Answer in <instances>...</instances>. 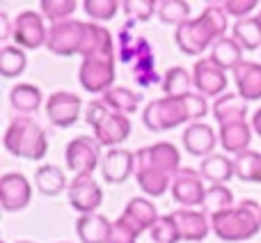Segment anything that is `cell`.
I'll use <instances>...</instances> for the list:
<instances>
[{
  "label": "cell",
  "mask_w": 261,
  "mask_h": 243,
  "mask_svg": "<svg viewBox=\"0 0 261 243\" xmlns=\"http://www.w3.org/2000/svg\"><path fill=\"white\" fill-rule=\"evenodd\" d=\"M227 30H229V16H227L225 7L220 3H208L199 16L174 28L176 48L186 55L197 58L206 48H211L218 39L227 37Z\"/></svg>",
  "instance_id": "6da1fadb"
},
{
  "label": "cell",
  "mask_w": 261,
  "mask_h": 243,
  "mask_svg": "<svg viewBox=\"0 0 261 243\" xmlns=\"http://www.w3.org/2000/svg\"><path fill=\"white\" fill-rule=\"evenodd\" d=\"M208 218H211V232L227 243L250 241L261 232V204L257 200H241L236 207L213 213Z\"/></svg>",
  "instance_id": "7a4b0ae2"
},
{
  "label": "cell",
  "mask_w": 261,
  "mask_h": 243,
  "mask_svg": "<svg viewBox=\"0 0 261 243\" xmlns=\"http://www.w3.org/2000/svg\"><path fill=\"white\" fill-rule=\"evenodd\" d=\"M5 149L16 158L25 161H41L48 152V135L35 121V117L16 115L5 129Z\"/></svg>",
  "instance_id": "3957f363"
},
{
  "label": "cell",
  "mask_w": 261,
  "mask_h": 243,
  "mask_svg": "<svg viewBox=\"0 0 261 243\" xmlns=\"http://www.w3.org/2000/svg\"><path fill=\"white\" fill-rule=\"evenodd\" d=\"M186 121L193 124L186 96H161V99L149 101L147 108L142 110V124L153 133L172 131Z\"/></svg>",
  "instance_id": "277c9868"
},
{
  "label": "cell",
  "mask_w": 261,
  "mask_h": 243,
  "mask_svg": "<svg viewBox=\"0 0 261 243\" xmlns=\"http://www.w3.org/2000/svg\"><path fill=\"white\" fill-rule=\"evenodd\" d=\"M101 144L94 135H78L64 147V163L76 175H94L101 167Z\"/></svg>",
  "instance_id": "5b68a950"
},
{
  "label": "cell",
  "mask_w": 261,
  "mask_h": 243,
  "mask_svg": "<svg viewBox=\"0 0 261 243\" xmlns=\"http://www.w3.org/2000/svg\"><path fill=\"white\" fill-rule=\"evenodd\" d=\"M83 35H85V21L69 18V21H62V23H53V26L48 28L46 48L53 55H60V58L81 55Z\"/></svg>",
  "instance_id": "8992f818"
},
{
  "label": "cell",
  "mask_w": 261,
  "mask_h": 243,
  "mask_svg": "<svg viewBox=\"0 0 261 243\" xmlns=\"http://www.w3.org/2000/svg\"><path fill=\"white\" fill-rule=\"evenodd\" d=\"M14 46L23 51H37L46 46L48 39V28H46V18L41 12L35 9H25L14 18Z\"/></svg>",
  "instance_id": "52a82bcc"
},
{
  "label": "cell",
  "mask_w": 261,
  "mask_h": 243,
  "mask_svg": "<svg viewBox=\"0 0 261 243\" xmlns=\"http://www.w3.org/2000/svg\"><path fill=\"white\" fill-rule=\"evenodd\" d=\"M67 195L71 209L78 211L81 216L99 213V207L103 204V188L94 179V175H76L69 181Z\"/></svg>",
  "instance_id": "ba28073f"
},
{
  "label": "cell",
  "mask_w": 261,
  "mask_h": 243,
  "mask_svg": "<svg viewBox=\"0 0 261 243\" xmlns=\"http://www.w3.org/2000/svg\"><path fill=\"white\" fill-rule=\"evenodd\" d=\"M172 198L176 204L184 209L202 207L204 198H206V186H204V177L195 167H181L172 179Z\"/></svg>",
  "instance_id": "9c48e42d"
},
{
  "label": "cell",
  "mask_w": 261,
  "mask_h": 243,
  "mask_svg": "<svg viewBox=\"0 0 261 243\" xmlns=\"http://www.w3.org/2000/svg\"><path fill=\"white\" fill-rule=\"evenodd\" d=\"M78 81L85 92L103 96L115 87V60H83L78 69Z\"/></svg>",
  "instance_id": "30bf717a"
},
{
  "label": "cell",
  "mask_w": 261,
  "mask_h": 243,
  "mask_svg": "<svg viewBox=\"0 0 261 243\" xmlns=\"http://www.w3.org/2000/svg\"><path fill=\"white\" fill-rule=\"evenodd\" d=\"M46 115H48L50 124L58 126V129H69L78 121V117L83 113V99L73 92L60 90L46 99Z\"/></svg>",
  "instance_id": "8fae6325"
},
{
  "label": "cell",
  "mask_w": 261,
  "mask_h": 243,
  "mask_svg": "<svg viewBox=\"0 0 261 243\" xmlns=\"http://www.w3.org/2000/svg\"><path fill=\"white\" fill-rule=\"evenodd\" d=\"M32 200V184L21 172H7L0 177V204L7 213L23 211Z\"/></svg>",
  "instance_id": "7c38bea8"
},
{
  "label": "cell",
  "mask_w": 261,
  "mask_h": 243,
  "mask_svg": "<svg viewBox=\"0 0 261 243\" xmlns=\"http://www.w3.org/2000/svg\"><path fill=\"white\" fill-rule=\"evenodd\" d=\"M135 163H144V165H151L174 177L181 170V152L172 142L161 140V142H153L149 147H140L135 152Z\"/></svg>",
  "instance_id": "4fadbf2b"
},
{
  "label": "cell",
  "mask_w": 261,
  "mask_h": 243,
  "mask_svg": "<svg viewBox=\"0 0 261 243\" xmlns=\"http://www.w3.org/2000/svg\"><path fill=\"white\" fill-rule=\"evenodd\" d=\"M227 71H222L220 67L211 62L208 58H202L193 64V85L195 92H199L202 96H222L227 94Z\"/></svg>",
  "instance_id": "5bb4252c"
},
{
  "label": "cell",
  "mask_w": 261,
  "mask_h": 243,
  "mask_svg": "<svg viewBox=\"0 0 261 243\" xmlns=\"http://www.w3.org/2000/svg\"><path fill=\"white\" fill-rule=\"evenodd\" d=\"M81 58H94V60H115V39L110 30L101 23H87L85 21V35H83Z\"/></svg>",
  "instance_id": "9a60e30c"
},
{
  "label": "cell",
  "mask_w": 261,
  "mask_h": 243,
  "mask_svg": "<svg viewBox=\"0 0 261 243\" xmlns=\"http://www.w3.org/2000/svg\"><path fill=\"white\" fill-rule=\"evenodd\" d=\"M135 152H128L124 147L108 149L101 158V175L108 184H124L130 175H135Z\"/></svg>",
  "instance_id": "2e32d148"
},
{
  "label": "cell",
  "mask_w": 261,
  "mask_h": 243,
  "mask_svg": "<svg viewBox=\"0 0 261 243\" xmlns=\"http://www.w3.org/2000/svg\"><path fill=\"white\" fill-rule=\"evenodd\" d=\"M181 142H184V149L190 154V156L197 158H208L211 154H216V144H218V133L204 121H193L184 129L181 133Z\"/></svg>",
  "instance_id": "e0dca14e"
},
{
  "label": "cell",
  "mask_w": 261,
  "mask_h": 243,
  "mask_svg": "<svg viewBox=\"0 0 261 243\" xmlns=\"http://www.w3.org/2000/svg\"><path fill=\"white\" fill-rule=\"evenodd\" d=\"M172 216L179 225L181 241L202 243L211 232V218L202 209H176Z\"/></svg>",
  "instance_id": "ac0fdd59"
},
{
  "label": "cell",
  "mask_w": 261,
  "mask_h": 243,
  "mask_svg": "<svg viewBox=\"0 0 261 243\" xmlns=\"http://www.w3.org/2000/svg\"><path fill=\"white\" fill-rule=\"evenodd\" d=\"M130 131H133L130 117H126V115H119V113H110L108 117H106L94 129V138L99 140L101 147L117 149L119 144L128 140Z\"/></svg>",
  "instance_id": "d6986e66"
},
{
  "label": "cell",
  "mask_w": 261,
  "mask_h": 243,
  "mask_svg": "<svg viewBox=\"0 0 261 243\" xmlns=\"http://www.w3.org/2000/svg\"><path fill=\"white\" fill-rule=\"evenodd\" d=\"M211 113L216 117L218 126L236 124V121H248V101L239 96V92H227L218 96L211 106Z\"/></svg>",
  "instance_id": "ffe728a7"
},
{
  "label": "cell",
  "mask_w": 261,
  "mask_h": 243,
  "mask_svg": "<svg viewBox=\"0 0 261 243\" xmlns=\"http://www.w3.org/2000/svg\"><path fill=\"white\" fill-rule=\"evenodd\" d=\"M231 78H234V83H236L239 96H243L245 101L261 99V62L243 60V62L231 71Z\"/></svg>",
  "instance_id": "44dd1931"
},
{
  "label": "cell",
  "mask_w": 261,
  "mask_h": 243,
  "mask_svg": "<svg viewBox=\"0 0 261 243\" xmlns=\"http://www.w3.org/2000/svg\"><path fill=\"white\" fill-rule=\"evenodd\" d=\"M115 221H108L103 213H87L78 216L76 232L81 243H110Z\"/></svg>",
  "instance_id": "7402d4cb"
},
{
  "label": "cell",
  "mask_w": 261,
  "mask_h": 243,
  "mask_svg": "<svg viewBox=\"0 0 261 243\" xmlns=\"http://www.w3.org/2000/svg\"><path fill=\"white\" fill-rule=\"evenodd\" d=\"M252 133L254 131H252V124H250V121H236V124L220 126V135H218V140H220L222 152L239 156V154H243V152L250 149Z\"/></svg>",
  "instance_id": "603a6c76"
},
{
  "label": "cell",
  "mask_w": 261,
  "mask_h": 243,
  "mask_svg": "<svg viewBox=\"0 0 261 243\" xmlns=\"http://www.w3.org/2000/svg\"><path fill=\"white\" fill-rule=\"evenodd\" d=\"M172 179H174L172 175L156 170L151 165H144V163H138L135 167V181L147 193V198H161L167 190H172Z\"/></svg>",
  "instance_id": "cb8c5ba5"
},
{
  "label": "cell",
  "mask_w": 261,
  "mask_h": 243,
  "mask_svg": "<svg viewBox=\"0 0 261 243\" xmlns=\"http://www.w3.org/2000/svg\"><path fill=\"white\" fill-rule=\"evenodd\" d=\"M9 104H12V108L16 110L18 115L32 117V115L41 108V104H44V94H41V90L37 85H32V83H16V85L9 90Z\"/></svg>",
  "instance_id": "d4e9b609"
},
{
  "label": "cell",
  "mask_w": 261,
  "mask_h": 243,
  "mask_svg": "<svg viewBox=\"0 0 261 243\" xmlns=\"http://www.w3.org/2000/svg\"><path fill=\"white\" fill-rule=\"evenodd\" d=\"M197 170H199V175L204 177V181H208V184L227 186V181L236 177L234 158H231L229 154H211L208 158H204Z\"/></svg>",
  "instance_id": "484cf974"
},
{
  "label": "cell",
  "mask_w": 261,
  "mask_h": 243,
  "mask_svg": "<svg viewBox=\"0 0 261 243\" xmlns=\"http://www.w3.org/2000/svg\"><path fill=\"white\" fill-rule=\"evenodd\" d=\"M208 60H211L216 67H220L222 71H234V69L243 62V48H241V44L234 37L227 35L211 46Z\"/></svg>",
  "instance_id": "4316f807"
},
{
  "label": "cell",
  "mask_w": 261,
  "mask_h": 243,
  "mask_svg": "<svg viewBox=\"0 0 261 243\" xmlns=\"http://www.w3.org/2000/svg\"><path fill=\"white\" fill-rule=\"evenodd\" d=\"M35 186L46 198H55V195L69 190L67 175L58 165H50V163H44V165H39L35 170Z\"/></svg>",
  "instance_id": "83f0119b"
},
{
  "label": "cell",
  "mask_w": 261,
  "mask_h": 243,
  "mask_svg": "<svg viewBox=\"0 0 261 243\" xmlns=\"http://www.w3.org/2000/svg\"><path fill=\"white\" fill-rule=\"evenodd\" d=\"M101 99L108 104V108L113 110V113L126 115V117H130V115L140 108V104H142V96H140L138 92L128 90V87H122V85H115L113 90H108Z\"/></svg>",
  "instance_id": "f1b7e54d"
},
{
  "label": "cell",
  "mask_w": 261,
  "mask_h": 243,
  "mask_svg": "<svg viewBox=\"0 0 261 243\" xmlns=\"http://www.w3.org/2000/svg\"><path fill=\"white\" fill-rule=\"evenodd\" d=\"M231 37L241 44L243 51H259L261 48V16H250L243 21H236L231 26Z\"/></svg>",
  "instance_id": "f546056e"
},
{
  "label": "cell",
  "mask_w": 261,
  "mask_h": 243,
  "mask_svg": "<svg viewBox=\"0 0 261 243\" xmlns=\"http://www.w3.org/2000/svg\"><path fill=\"white\" fill-rule=\"evenodd\" d=\"M161 85H163L165 96H186V94H190V92H195L193 71H188V69H184V67H172L165 71Z\"/></svg>",
  "instance_id": "4dcf8cb0"
},
{
  "label": "cell",
  "mask_w": 261,
  "mask_h": 243,
  "mask_svg": "<svg viewBox=\"0 0 261 243\" xmlns=\"http://www.w3.org/2000/svg\"><path fill=\"white\" fill-rule=\"evenodd\" d=\"M124 213L130 216L135 223L144 227V232H151V227L158 223V209L149 198H130L124 207Z\"/></svg>",
  "instance_id": "1f68e13d"
},
{
  "label": "cell",
  "mask_w": 261,
  "mask_h": 243,
  "mask_svg": "<svg viewBox=\"0 0 261 243\" xmlns=\"http://www.w3.org/2000/svg\"><path fill=\"white\" fill-rule=\"evenodd\" d=\"M28 67V55L14 44H5L0 48V74L5 78H18Z\"/></svg>",
  "instance_id": "d6a6232c"
},
{
  "label": "cell",
  "mask_w": 261,
  "mask_h": 243,
  "mask_svg": "<svg viewBox=\"0 0 261 243\" xmlns=\"http://www.w3.org/2000/svg\"><path fill=\"white\" fill-rule=\"evenodd\" d=\"M231 207H236L234 204V193H231L227 186H222V184L206 186V198H204L202 211H206L208 216H213V213L227 211V209H231Z\"/></svg>",
  "instance_id": "836d02e7"
},
{
  "label": "cell",
  "mask_w": 261,
  "mask_h": 243,
  "mask_svg": "<svg viewBox=\"0 0 261 243\" xmlns=\"http://www.w3.org/2000/svg\"><path fill=\"white\" fill-rule=\"evenodd\" d=\"M156 16L165 26L179 28L186 21H190V3H186V0H161Z\"/></svg>",
  "instance_id": "e575fe53"
},
{
  "label": "cell",
  "mask_w": 261,
  "mask_h": 243,
  "mask_svg": "<svg viewBox=\"0 0 261 243\" xmlns=\"http://www.w3.org/2000/svg\"><path fill=\"white\" fill-rule=\"evenodd\" d=\"M76 9H78L76 0H41L39 3L41 16H44L46 21H50V26L73 18Z\"/></svg>",
  "instance_id": "d590c367"
},
{
  "label": "cell",
  "mask_w": 261,
  "mask_h": 243,
  "mask_svg": "<svg viewBox=\"0 0 261 243\" xmlns=\"http://www.w3.org/2000/svg\"><path fill=\"white\" fill-rule=\"evenodd\" d=\"M81 5H83V12L94 23L113 21V18L117 16V12L122 9L119 0H85V3H81Z\"/></svg>",
  "instance_id": "8d00e7d4"
},
{
  "label": "cell",
  "mask_w": 261,
  "mask_h": 243,
  "mask_svg": "<svg viewBox=\"0 0 261 243\" xmlns=\"http://www.w3.org/2000/svg\"><path fill=\"white\" fill-rule=\"evenodd\" d=\"M142 234H144V227L140 223H135L130 216H126V213H122L113 225L110 243H135Z\"/></svg>",
  "instance_id": "74e56055"
},
{
  "label": "cell",
  "mask_w": 261,
  "mask_h": 243,
  "mask_svg": "<svg viewBox=\"0 0 261 243\" xmlns=\"http://www.w3.org/2000/svg\"><path fill=\"white\" fill-rule=\"evenodd\" d=\"M259 156H261V152H254V149H248V152L234 156V170L241 181H252V184H257Z\"/></svg>",
  "instance_id": "f35d334b"
},
{
  "label": "cell",
  "mask_w": 261,
  "mask_h": 243,
  "mask_svg": "<svg viewBox=\"0 0 261 243\" xmlns=\"http://www.w3.org/2000/svg\"><path fill=\"white\" fill-rule=\"evenodd\" d=\"M153 243H179L181 241V232H179V225H176L174 216L167 213V216H161L158 223L151 227L149 232Z\"/></svg>",
  "instance_id": "ab89813d"
},
{
  "label": "cell",
  "mask_w": 261,
  "mask_h": 243,
  "mask_svg": "<svg viewBox=\"0 0 261 243\" xmlns=\"http://www.w3.org/2000/svg\"><path fill=\"white\" fill-rule=\"evenodd\" d=\"M122 9L130 21H149L158 14V0H124Z\"/></svg>",
  "instance_id": "60d3db41"
},
{
  "label": "cell",
  "mask_w": 261,
  "mask_h": 243,
  "mask_svg": "<svg viewBox=\"0 0 261 243\" xmlns=\"http://www.w3.org/2000/svg\"><path fill=\"white\" fill-rule=\"evenodd\" d=\"M222 7H225L227 16L236 18V21H243V18L254 16V9H257V0H222Z\"/></svg>",
  "instance_id": "b9f144b4"
},
{
  "label": "cell",
  "mask_w": 261,
  "mask_h": 243,
  "mask_svg": "<svg viewBox=\"0 0 261 243\" xmlns=\"http://www.w3.org/2000/svg\"><path fill=\"white\" fill-rule=\"evenodd\" d=\"M110 113H113V110L108 108V104H106L103 99H94V101H90V104L85 106V121L92 126V131H94Z\"/></svg>",
  "instance_id": "7bdbcfd3"
},
{
  "label": "cell",
  "mask_w": 261,
  "mask_h": 243,
  "mask_svg": "<svg viewBox=\"0 0 261 243\" xmlns=\"http://www.w3.org/2000/svg\"><path fill=\"white\" fill-rule=\"evenodd\" d=\"M14 37V21L9 18L7 12H0V39L7 41Z\"/></svg>",
  "instance_id": "ee69618b"
},
{
  "label": "cell",
  "mask_w": 261,
  "mask_h": 243,
  "mask_svg": "<svg viewBox=\"0 0 261 243\" xmlns=\"http://www.w3.org/2000/svg\"><path fill=\"white\" fill-rule=\"evenodd\" d=\"M250 124H252V131L261 138V108H257V113L252 115V119H250Z\"/></svg>",
  "instance_id": "f6af8a7d"
},
{
  "label": "cell",
  "mask_w": 261,
  "mask_h": 243,
  "mask_svg": "<svg viewBox=\"0 0 261 243\" xmlns=\"http://www.w3.org/2000/svg\"><path fill=\"white\" fill-rule=\"evenodd\" d=\"M257 184H261V156H259V172H257Z\"/></svg>",
  "instance_id": "bcb514c9"
},
{
  "label": "cell",
  "mask_w": 261,
  "mask_h": 243,
  "mask_svg": "<svg viewBox=\"0 0 261 243\" xmlns=\"http://www.w3.org/2000/svg\"><path fill=\"white\" fill-rule=\"evenodd\" d=\"M16 243H35V241H16Z\"/></svg>",
  "instance_id": "7dc6e473"
},
{
  "label": "cell",
  "mask_w": 261,
  "mask_h": 243,
  "mask_svg": "<svg viewBox=\"0 0 261 243\" xmlns=\"http://www.w3.org/2000/svg\"><path fill=\"white\" fill-rule=\"evenodd\" d=\"M62 243H69V241H62Z\"/></svg>",
  "instance_id": "c3c4849f"
},
{
  "label": "cell",
  "mask_w": 261,
  "mask_h": 243,
  "mask_svg": "<svg viewBox=\"0 0 261 243\" xmlns=\"http://www.w3.org/2000/svg\"><path fill=\"white\" fill-rule=\"evenodd\" d=\"M259 16H261V12H259Z\"/></svg>",
  "instance_id": "681fc988"
}]
</instances>
